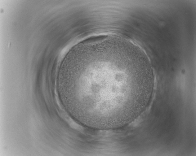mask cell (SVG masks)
<instances>
[{
	"label": "cell",
	"mask_w": 196,
	"mask_h": 156,
	"mask_svg": "<svg viewBox=\"0 0 196 156\" xmlns=\"http://www.w3.org/2000/svg\"><path fill=\"white\" fill-rule=\"evenodd\" d=\"M88 63L85 69L99 80L94 77L96 80H88L77 88L85 112L105 118L126 114L145 80L143 70L135 59L123 54L97 58Z\"/></svg>",
	"instance_id": "obj_1"
}]
</instances>
